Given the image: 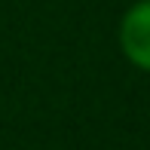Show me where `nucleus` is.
<instances>
[{
  "label": "nucleus",
  "mask_w": 150,
  "mask_h": 150,
  "mask_svg": "<svg viewBox=\"0 0 150 150\" xmlns=\"http://www.w3.org/2000/svg\"><path fill=\"white\" fill-rule=\"evenodd\" d=\"M120 46L135 67L150 71V0L129 6L120 22Z\"/></svg>",
  "instance_id": "f257e3e1"
}]
</instances>
